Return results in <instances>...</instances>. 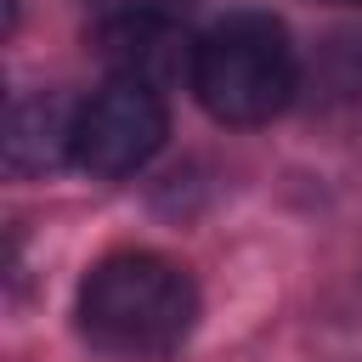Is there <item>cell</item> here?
I'll return each mask as SVG.
<instances>
[{"label": "cell", "mask_w": 362, "mask_h": 362, "mask_svg": "<svg viewBox=\"0 0 362 362\" xmlns=\"http://www.w3.org/2000/svg\"><path fill=\"white\" fill-rule=\"evenodd\" d=\"M198 322V288L187 266L119 249L102 255L79 283V334L119 362H164Z\"/></svg>", "instance_id": "1"}, {"label": "cell", "mask_w": 362, "mask_h": 362, "mask_svg": "<svg viewBox=\"0 0 362 362\" xmlns=\"http://www.w3.org/2000/svg\"><path fill=\"white\" fill-rule=\"evenodd\" d=\"M192 90L209 119L221 124H266L288 107L300 85V62L288 45V28L266 11H238L215 23L192 45Z\"/></svg>", "instance_id": "2"}, {"label": "cell", "mask_w": 362, "mask_h": 362, "mask_svg": "<svg viewBox=\"0 0 362 362\" xmlns=\"http://www.w3.org/2000/svg\"><path fill=\"white\" fill-rule=\"evenodd\" d=\"M164 136H170V113L158 85L141 74H113L74 119V164L102 181H119L136 175L164 147Z\"/></svg>", "instance_id": "3"}, {"label": "cell", "mask_w": 362, "mask_h": 362, "mask_svg": "<svg viewBox=\"0 0 362 362\" xmlns=\"http://www.w3.org/2000/svg\"><path fill=\"white\" fill-rule=\"evenodd\" d=\"M74 119H79V107H68L51 90L17 96L11 119H6V170L40 175V170H57L62 158H74Z\"/></svg>", "instance_id": "4"}, {"label": "cell", "mask_w": 362, "mask_h": 362, "mask_svg": "<svg viewBox=\"0 0 362 362\" xmlns=\"http://www.w3.org/2000/svg\"><path fill=\"white\" fill-rule=\"evenodd\" d=\"M187 11H192V0H90V23H96L102 45L141 40V34H170Z\"/></svg>", "instance_id": "5"}, {"label": "cell", "mask_w": 362, "mask_h": 362, "mask_svg": "<svg viewBox=\"0 0 362 362\" xmlns=\"http://www.w3.org/2000/svg\"><path fill=\"white\" fill-rule=\"evenodd\" d=\"M328 6H362V0H328Z\"/></svg>", "instance_id": "6"}]
</instances>
